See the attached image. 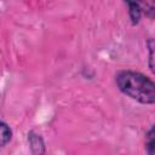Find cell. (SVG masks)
I'll return each instance as SVG.
<instances>
[{
  "label": "cell",
  "instance_id": "cell-5",
  "mask_svg": "<svg viewBox=\"0 0 155 155\" xmlns=\"http://www.w3.org/2000/svg\"><path fill=\"white\" fill-rule=\"evenodd\" d=\"M147 149L149 154H154L155 150V145H154V128L150 130L149 134H148V140H147Z\"/></svg>",
  "mask_w": 155,
  "mask_h": 155
},
{
  "label": "cell",
  "instance_id": "cell-1",
  "mask_svg": "<svg viewBox=\"0 0 155 155\" xmlns=\"http://www.w3.org/2000/svg\"><path fill=\"white\" fill-rule=\"evenodd\" d=\"M116 82L119 88L132 99H136L144 104L154 103L155 86L154 82L145 75L137 71L125 70L117 74Z\"/></svg>",
  "mask_w": 155,
  "mask_h": 155
},
{
  "label": "cell",
  "instance_id": "cell-2",
  "mask_svg": "<svg viewBox=\"0 0 155 155\" xmlns=\"http://www.w3.org/2000/svg\"><path fill=\"white\" fill-rule=\"evenodd\" d=\"M130 10V16L133 23H137L140 18V4L142 0H126Z\"/></svg>",
  "mask_w": 155,
  "mask_h": 155
},
{
  "label": "cell",
  "instance_id": "cell-4",
  "mask_svg": "<svg viewBox=\"0 0 155 155\" xmlns=\"http://www.w3.org/2000/svg\"><path fill=\"white\" fill-rule=\"evenodd\" d=\"M29 140H30L31 149H33L34 153H44V144H42V140H41V138L39 136L30 134Z\"/></svg>",
  "mask_w": 155,
  "mask_h": 155
},
{
  "label": "cell",
  "instance_id": "cell-3",
  "mask_svg": "<svg viewBox=\"0 0 155 155\" xmlns=\"http://www.w3.org/2000/svg\"><path fill=\"white\" fill-rule=\"evenodd\" d=\"M11 130L5 122H0V147L6 145L11 139Z\"/></svg>",
  "mask_w": 155,
  "mask_h": 155
}]
</instances>
